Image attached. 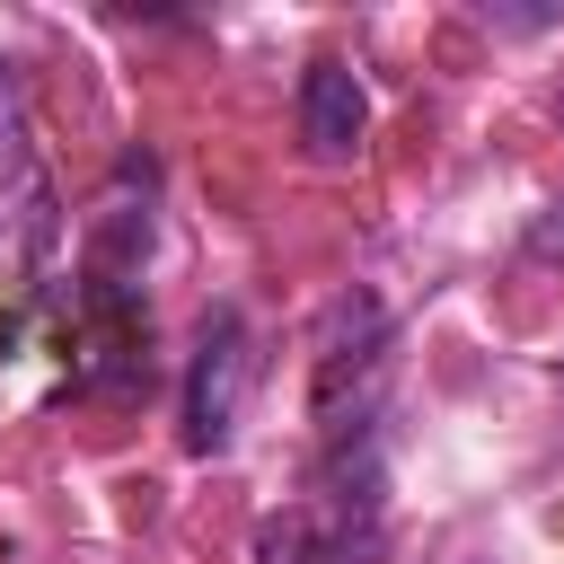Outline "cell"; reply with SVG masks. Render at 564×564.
Masks as SVG:
<instances>
[{
    "label": "cell",
    "instance_id": "5b68a950",
    "mask_svg": "<svg viewBox=\"0 0 564 564\" xmlns=\"http://www.w3.org/2000/svg\"><path fill=\"white\" fill-rule=\"evenodd\" d=\"M9 132H18V70L0 62V141H9Z\"/></svg>",
    "mask_w": 564,
    "mask_h": 564
},
{
    "label": "cell",
    "instance_id": "277c9868",
    "mask_svg": "<svg viewBox=\"0 0 564 564\" xmlns=\"http://www.w3.org/2000/svg\"><path fill=\"white\" fill-rule=\"evenodd\" d=\"M361 132H370L361 70H352V62H335V53H317V62L300 70V141H308V159L344 167V159L361 150Z\"/></svg>",
    "mask_w": 564,
    "mask_h": 564
},
{
    "label": "cell",
    "instance_id": "7a4b0ae2",
    "mask_svg": "<svg viewBox=\"0 0 564 564\" xmlns=\"http://www.w3.org/2000/svg\"><path fill=\"white\" fill-rule=\"evenodd\" d=\"M379 370H388V308L370 291H344L326 308V335H317V379H308V405L326 432H352L379 397Z\"/></svg>",
    "mask_w": 564,
    "mask_h": 564
},
{
    "label": "cell",
    "instance_id": "3957f363",
    "mask_svg": "<svg viewBox=\"0 0 564 564\" xmlns=\"http://www.w3.org/2000/svg\"><path fill=\"white\" fill-rule=\"evenodd\" d=\"M247 379H256L247 317H238V308H212L203 335H194V361H185V449H194V458H220V449L238 441Z\"/></svg>",
    "mask_w": 564,
    "mask_h": 564
},
{
    "label": "cell",
    "instance_id": "6da1fadb",
    "mask_svg": "<svg viewBox=\"0 0 564 564\" xmlns=\"http://www.w3.org/2000/svg\"><path fill=\"white\" fill-rule=\"evenodd\" d=\"M388 520L370 494H300L273 520H256V564H379Z\"/></svg>",
    "mask_w": 564,
    "mask_h": 564
}]
</instances>
